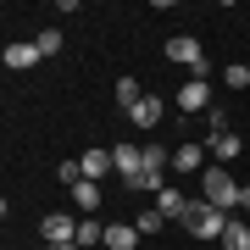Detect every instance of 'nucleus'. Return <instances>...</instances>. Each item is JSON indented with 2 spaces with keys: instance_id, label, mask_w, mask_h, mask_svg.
I'll use <instances>...</instances> for the list:
<instances>
[{
  "instance_id": "nucleus-14",
  "label": "nucleus",
  "mask_w": 250,
  "mask_h": 250,
  "mask_svg": "<svg viewBox=\"0 0 250 250\" xmlns=\"http://www.w3.org/2000/svg\"><path fill=\"white\" fill-rule=\"evenodd\" d=\"M223 250H250V223H239V217H228V228H223V239H217Z\"/></svg>"
},
{
  "instance_id": "nucleus-11",
  "label": "nucleus",
  "mask_w": 250,
  "mask_h": 250,
  "mask_svg": "<svg viewBox=\"0 0 250 250\" xmlns=\"http://www.w3.org/2000/svg\"><path fill=\"white\" fill-rule=\"evenodd\" d=\"M67 195H72V206H78L83 217H95V211H100V200H106V195H100V184H95V178H83L78 189H67Z\"/></svg>"
},
{
  "instance_id": "nucleus-24",
  "label": "nucleus",
  "mask_w": 250,
  "mask_h": 250,
  "mask_svg": "<svg viewBox=\"0 0 250 250\" xmlns=\"http://www.w3.org/2000/svg\"><path fill=\"white\" fill-rule=\"evenodd\" d=\"M239 206H245V211H250V184H245V195H239Z\"/></svg>"
},
{
  "instance_id": "nucleus-1",
  "label": "nucleus",
  "mask_w": 250,
  "mask_h": 250,
  "mask_svg": "<svg viewBox=\"0 0 250 250\" xmlns=\"http://www.w3.org/2000/svg\"><path fill=\"white\" fill-rule=\"evenodd\" d=\"M239 195H245V184H233V172L228 167H217V161H211V167H206L200 172V200H211L217 206V211H239Z\"/></svg>"
},
{
  "instance_id": "nucleus-22",
  "label": "nucleus",
  "mask_w": 250,
  "mask_h": 250,
  "mask_svg": "<svg viewBox=\"0 0 250 250\" xmlns=\"http://www.w3.org/2000/svg\"><path fill=\"white\" fill-rule=\"evenodd\" d=\"M217 134H228V111H223V106L206 111V139H217Z\"/></svg>"
},
{
  "instance_id": "nucleus-6",
  "label": "nucleus",
  "mask_w": 250,
  "mask_h": 250,
  "mask_svg": "<svg viewBox=\"0 0 250 250\" xmlns=\"http://www.w3.org/2000/svg\"><path fill=\"white\" fill-rule=\"evenodd\" d=\"M111 156H117V172H123L128 184L145 172V145H111Z\"/></svg>"
},
{
  "instance_id": "nucleus-21",
  "label": "nucleus",
  "mask_w": 250,
  "mask_h": 250,
  "mask_svg": "<svg viewBox=\"0 0 250 250\" xmlns=\"http://www.w3.org/2000/svg\"><path fill=\"white\" fill-rule=\"evenodd\" d=\"M223 83H228V89H250V67L245 62H228L223 67Z\"/></svg>"
},
{
  "instance_id": "nucleus-16",
  "label": "nucleus",
  "mask_w": 250,
  "mask_h": 250,
  "mask_svg": "<svg viewBox=\"0 0 250 250\" xmlns=\"http://www.w3.org/2000/svg\"><path fill=\"white\" fill-rule=\"evenodd\" d=\"M145 95H150V89H139V78H117V106H123V111H134Z\"/></svg>"
},
{
  "instance_id": "nucleus-20",
  "label": "nucleus",
  "mask_w": 250,
  "mask_h": 250,
  "mask_svg": "<svg viewBox=\"0 0 250 250\" xmlns=\"http://www.w3.org/2000/svg\"><path fill=\"white\" fill-rule=\"evenodd\" d=\"M34 50H39V56L50 62V56L62 50V34H56V28H39V34H34Z\"/></svg>"
},
{
  "instance_id": "nucleus-12",
  "label": "nucleus",
  "mask_w": 250,
  "mask_h": 250,
  "mask_svg": "<svg viewBox=\"0 0 250 250\" xmlns=\"http://www.w3.org/2000/svg\"><path fill=\"white\" fill-rule=\"evenodd\" d=\"M39 62H45V56L34 50V39H28V45H6V67L11 72H28V67H39Z\"/></svg>"
},
{
  "instance_id": "nucleus-17",
  "label": "nucleus",
  "mask_w": 250,
  "mask_h": 250,
  "mask_svg": "<svg viewBox=\"0 0 250 250\" xmlns=\"http://www.w3.org/2000/svg\"><path fill=\"white\" fill-rule=\"evenodd\" d=\"M78 245L83 250H100V245H106V228H100L95 217H83V223H78Z\"/></svg>"
},
{
  "instance_id": "nucleus-23",
  "label": "nucleus",
  "mask_w": 250,
  "mask_h": 250,
  "mask_svg": "<svg viewBox=\"0 0 250 250\" xmlns=\"http://www.w3.org/2000/svg\"><path fill=\"white\" fill-rule=\"evenodd\" d=\"M50 250H83V245H78V239H67V245H50Z\"/></svg>"
},
{
  "instance_id": "nucleus-5",
  "label": "nucleus",
  "mask_w": 250,
  "mask_h": 250,
  "mask_svg": "<svg viewBox=\"0 0 250 250\" xmlns=\"http://www.w3.org/2000/svg\"><path fill=\"white\" fill-rule=\"evenodd\" d=\"M178 111H211V83L206 78H184V89H178Z\"/></svg>"
},
{
  "instance_id": "nucleus-4",
  "label": "nucleus",
  "mask_w": 250,
  "mask_h": 250,
  "mask_svg": "<svg viewBox=\"0 0 250 250\" xmlns=\"http://www.w3.org/2000/svg\"><path fill=\"white\" fill-rule=\"evenodd\" d=\"M39 233H45V245H67V239H78V217L72 211H50L39 223Z\"/></svg>"
},
{
  "instance_id": "nucleus-10",
  "label": "nucleus",
  "mask_w": 250,
  "mask_h": 250,
  "mask_svg": "<svg viewBox=\"0 0 250 250\" xmlns=\"http://www.w3.org/2000/svg\"><path fill=\"white\" fill-rule=\"evenodd\" d=\"M161 111H167V106H161V100H156V95H145V100H139V106H134V111H128V123H134V128H145V134H150V128L161 123Z\"/></svg>"
},
{
  "instance_id": "nucleus-8",
  "label": "nucleus",
  "mask_w": 250,
  "mask_h": 250,
  "mask_svg": "<svg viewBox=\"0 0 250 250\" xmlns=\"http://www.w3.org/2000/svg\"><path fill=\"white\" fill-rule=\"evenodd\" d=\"M206 150L217 156V167H228V161H239V156H245V139H239V134H233V128H228V134L206 139Z\"/></svg>"
},
{
  "instance_id": "nucleus-2",
  "label": "nucleus",
  "mask_w": 250,
  "mask_h": 250,
  "mask_svg": "<svg viewBox=\"0 0 250 250\" xmlns=\"http://www.w3.org/2000/svg\"><path fill=\"white\" fill-rule=\"evenodd\" d=\"M178 223L195 233V239H223V228H228V211H217L211 200H189V211L178 217Z\"/></svg>"
},
{
  "instance_id": "nucleus-7",
  "label": "nucleus",
  "mask_w": 250,
  "mask_h": 250,
  "mask_svg": "<svg viewBox=\"0 0 250 250\" xmlns=\"http://www.w3.org/2000/svg\"><path fill=\"white\" fill-rule=\"evenodd\" d=\"M172 167H178V172H206V167H211V161H206V145H195V139L172 145Z\"/></svg>"
},
{
  "instance_id": "nucleus-19",
  "label": "nucleus",
  "mask_w": 250,
  "mask_h": 250,
  "mask_svg": "<svg viewBox=\"0 0 250 250\" xmlns=\"http://www.w3.org/2000/svg\"><path fill=\"white\" fill-rule=\"evenodd\" d=\"M134 228H139V239H150V233H161V228H167V217L150 206V211H139V217H134Z\"/></svg>"
},
{
  "instance_id": "nucleus-15",
  "label": "nucleus",
  "mask_w": 250,
  "mask_h": 250,
  "mask_svg": "<svg viewBox=\"0 0 250 250\" xmlns=\"http://www.w3.org/2000/svg\"><path fill=\"white\" fill-rule=\"evenodd\" d=\"M156 211H161V217H167V223H178V217L189 211V200L178 195V189H161V195H156Z\"/></svg>"
},
{
  "instance_id": "nucleus-3",
  "label": "nucleus",
  "mask_w": 250,
  "mask_h": 250,
  "mask_svg": "<svg viewBox=\"0 0 250 250\" xmlns=\"http://www.w3.org/2000/svg\"><path fill=\"white\" fill-rule=\"evenodd\" d=\"M167 62L189 67V78H206V72H211V62H206V50H200L195 34H172V39H167Z\"/></svg>"
},
{
  "instance_id": "nucleus-9",
  "label": "nucleus",
  "mask_w": 250,
  "mask_h": 250,
  "mask_svg": "<svg viewBox=\"0 0 250 250\" xmlns=\"http://www.w3.org/2000/svg\"><path fill=\"white\" fill-rule=\"evenodd\" d=\"M83 178H95V184H106V172H117V156L111 150H83Z\"/></svg>"
},
{
  "instance_id": "nucleus-13",
  "label": "nucleus",
  "mask_w": 250,
  "mask_h": 250,
  "mask_svg": "<svg viewBox=\"0 0 250 250\" xmlns=\"http://www.w3.org/2000/svg\"><path fill=\"white\" fill-rule=\"evenodd\" d=\"M134 245H139L134 223H106V250H134Z\"/></svg>"
},
{
  "instance_id": "nucleus-18",
  "label": "nucleus",
  "mask_w": 250,
  "mask_h": 250,
  "mask_svg": "<svg viewBox=\"0 0 250 250\" xmlns=\"http://www.w3.org/2000/svg\"><path fill=\"white\" fill-rule=\"evenodd\" d=\"M56 184H62V189H78L83 184V161H56Z\"/></svg>"
}]
</instances>
